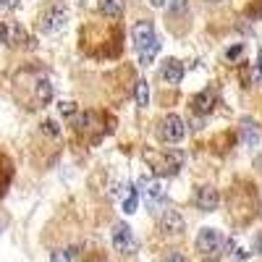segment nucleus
<instances>
[{
    "instance_id": "f257e3e1",
    "label": "nucleus",
    "mask_w": 262,
    "mask_h": 262,
    "mask_svg": "<svg viewBox=\"0 0 262 262\" xmlns=\"http://www.w3.org/2000/svg\"><path fill=\"white\" fill-rule=\"evenodd\" d=\"M66 21H69V6H66L63 0H53V3H48L42 8L37 27H39L42 34H58L66 27Z\"/></svg>"
},
{
    "instance_id": "f03ea898",
    "label": "nucleus",
    "mask_w": 262,
    "mask_h": 262,
    "mask_svg": "<svg viewBox=\"0 0 262 262\" xmlns=\"http://www.w3.org/2000/svg\"><path fill=\"white\" fill-rule=\"evenodd\" d=\"M158 134L165 144H179L186 134V123L179 113H168V116H163V121L158 126Z\"/></svg>"
},
{
    "instance_id": "7ed1b4c3",
    "label": "nucleus",
    "mask_w": 262,
    "mask_h": 262,
    "mask_svg": "<svg viewBox=\"0 0 262 262\" xmlns=\"http://www.w3.org/2000/svg\"><path fill=\"white\" fill-rule=\"evenodd\" d=\"M184 215L176 210V207H170V205H163L158 210V228L165 233V236H181L184 233Z\"/></svg>"
},
{
    "instance_id": "20e7f679",
    "label": "nucleus",
    "mask_w": 262,
    "mask_h": 262,
    "mask_svg": "<svg viewBox=\"0 0 262 262\" xmlns=\"http://www.w3.org/2000/svg\"><path fill=\"white\" fill-rule=\"evenodd\" d=\"M152 160H155L152 163V170L155 173H160V176H176L184 165V152L181 149H168L163 155H155Z\"/></svg>"
},
{
    "instance_id": "39448f33",
    "label": "nucleus",
    "mask_w": 262,
    "mask_h": 262,
    "mask_svg": "<svg viewBox=\"0 0 262 262\" xmlns=\"http://www.w3.org/2000/svg\"><path fill=\"white\" fill-rule=\"evenodd\" d=\"M196 249H200L205 257H212L215 252H221L223 247V233L217 228H202L200 233H196Z\"/></svg>"
},
{
    "instance_id": "423d86ee",
    "label": "nucleus",
    "mask_w": 262,
    "mask_h": 262,
    "mask_svg": "<svg viewBox=\"0 0 262 262\" xmlns=\"http://www.w3.org/2000/svg\"><path fill=\"white\" fill-rule=\"evenodd\" d=\"M131 39H134V48L142 53V50H147L152 42H155L158 37H155V24L152 21H137L134 27H131Z\"/></svg>"
},
{
    "instance_id": "0eeeda50",
    "label": "nucleus",
    "mask_w": 262,
    "mask_h": 262,
    "mask_svg": "<svg viewBox=\"0 0 262 262\" xmlns=\"http://www.w3.org/2000/svg\"><path fill=\"white\" fill-rule=\"evenodd\" d=\"M194 202H196V207H200L202 212H215V210H217V205H221V194H217V189H215V186L205 184V186L196 189Z\"/></svg>"
},
{
    "instance_id": "6e6552de",
    "label": "nucleus",
    "mask_w": 262,
    "mask_h": 262,
    "mask_svg": "<svg viewBox=\"0 0 262 262\" xmlns=\"http://www.w3.org/2000/svg\"><path fill=\"white\" fill-rule=\"evenodd\" d=\"M238 134H242V142L247 147H259L262 142V131H259V123L252 118V116H244L238 121Z\"/></svg>"
},
{
    "instance_id": "1a4fd4ad",
    "label": "nucleus",
    "mask_w": 262,
    "mask_h": 262,
    "mask_svg": "<svg viewBox=\"0 0 262 262\" xmlns=\"http://www.w3.org/2000/svg\"><path fill=\"white\" fill-rule=\"evenodd\" d=\"M147 189H144V200H147V205L152 207V210H160L163 207V202H165V186H163V181H142Z\"/></svg>"
},
{
    "instance_id": "9d476101",
    "label": "nucleus",
    "mask_w": 262,
    "mask_h": 262,
    "mask_svg": "<svg viewBox=\"0 0 262 262\" xmlns=\"http://www.w3.org/2000/svg\"><path fill=\"white\" fill-rule=\"evenodd\" d=\"M113 247H116V252H123V254H128L131 249H134V236H131V228L126 223H116V228H113Z\"/></svg>"
},
{
    "instance_id": "9b49d317",
    "label": "nucleus",
    "mask_w": 262,
    "mask_h": 262,
    "mask_svg": "<svg viewBox=\"0 0 262 262\" xmlns=\"http://www.w3.org/2000/svg\"><path fill=\"white\" fill-rule=\"evenodd\" d=\"M160 76H163L165 84H181V79H184V63L176 60V58H168V60L163 63Z\"/></svg>"
},
{
    "instance_id": "f8f14e48",
    "label": "nucleus",
    "mask_w": 262,
    "mask_h": 262,
    "mask_svg": "<svg viewBox=\"0 0 262 262\" xmlns=\"http://www.w3.org/2000/svg\"><path fill=\"white\" fill-rule=\"evenodd\" d=\"M212 105H215L212 90H205V92H200V95L191 97V111H194L196 116H207V113L212 111Z\"/></svg>"
},
{
    "instance_id": "ddd939ff",
    "label": "nucleus",
    "mask_w": 262,
    "mask_h": 262,
    "mask_svg": "<svg viewBox=\"0 0 262 262\" xmlns=\"http://www.w3.org/2000/svg\"><path fill=\"white\" fill-rule=\"evenodd\" d=\"M97 8H100V13L105 16V18H121L123 16V0H100V3H97Z\"/></svg>"
},
{
    "instance_id": "4468645a",
    "label": "nucleus",
    "mask_w": 262,
    "mask_h": 262,
    "mask_svg": "<svg viewBox=\"0 0 262 262\" xmlns=\"http://www.w3.org/2000/svg\"><path fill=\"white\" fill-rule=\"evenodd\" d=\"M8 42L11 45H27V42H32V39L18 24H8Z\"/></svg>"
},
{
    "instance_id": "2eb2a0df",
    "label": "nucleus",
    "mask_w": 262,
    "mask_h": 262,
    "mask_svg": "<svg viewBox=\"0 0 262 262\" xmlns=\"http://www.w3.org/2000/svg\"><path fill=\"white\" fill-rule=\"evenodd\" d=\"M53 100V84L48 79H39L37 81V102L39 105H48Z\"/></svg>"
},
{
    "instance_id": "dca6fc26",
    "label": "nucleus",
    "mask_w": 262,
    "mask_h": 262,
    "mask_svg": "<svg viewBox=\"0 0 262 262\" xmlns=\"http://www.w3.org/2000/svg\"><path fill=\"white\" fill-rule=\"evenodd\" d=\"M259 76H262V71L257 69V63H252V66H242L244 86H254V84H259Z\"/></svg>"
},
{
    "instance_id": "f3484780",
    "label": "nucleus",
    "mask_w": 262,
    "mask_h": 262,
    "mask_svg": "<svg viewBox=\"0 0 262 262\" xmlns=\"http://www.w3.org/2000/svg\"><path fill=\"white\" fill-rule=\"evenodd\" d=\"M134 100H137L139 107H147L149 105V84L144 79H139L137 86H134Z\"/></svg>"
},
{
    "instance_id": "a211bd4d",
    "label": "nucleus",
    "mask_w": 262,
    "mask_h": 262,
    "mask_svg": "<svg viewBox=\"0 0 262 262\" xmlns=\"http://www.w3.org/2000/svg\"><path fill=\"white\" fill-rule=\"evenodd\" d=\"M158 53H160V39H155L147 50H142V53H139V63H142V66H152V60H155V55H158Z\"/></svg>"
},
{
    "instance_id": "6ab92c4d",
    "label": "nucleus",
    "mask_w": 262,
    "mask_h": 262,
    "mask_svg": "<svg viewBox=\"0 0 262 262\" xmlns=\"http://www.w3.org/2000/svg\"><path fill=\"white\" fill-rule=\"evenodd\" d=\"M186 11H189V0H170V6H168L170 21L179 18V16H186Z\"/></svg>"
},
{
    "instance_id": "aec40b11",
    "label": "nucleus",
    "mask_w": 262,
    "mask_h": 262,
    "mask_svg": "<svg viewBox=\"0 0 262 262\" xmlns=\"http://www.w3.org/2000/svg\"><path fill=\"white\" fill-rule=\"evenodd\" d=\"M137 205H139V191L131 186V191L126 194V200H123V212H137Z\"/></svg>"
},
{
    "instance_id": "412c9836",
    "label": "nucleus",
    "mask_w": 262,
    "mask_h": 262,
    "mask_svg": "<svg viewBox=\"0 0 262 262\" xmlns=\"http://www.w3.org/2000/svg\"><path fill=\"white\" fill-rule=\"evenodd\" d=\"M244 55V45H242V42H236V45H231L228 50H226V60H238V58H242Z\"/></svg>"
},
{
    "instance_id": "4be33fe9",
    "label": "nucleus",
    "mask_w": 262,
    "mask_h": 262,
    "mask_svg": "<svg viewBox=\"0 0 262 262\" xmlns=\"http://www.w3.org/2000/svg\"><path fill=\"white\" fill-rule=\"evenodd\" d=\"M163 262H189V259H186L179 249H168V252L163 254Z\"/></svg>"
},
{
    "instance_id": "5701e85b",
    "label": "nucleus",
    "mask_w": 262,
    "mask_h": 262,
    "mask_svg": "<svg viewBox=\"0 0 262 262\" xmlns=\"http://www.w3.org/2000/svg\"><path fill=\"white\" fill-rule=\"evenodd\" d=\"M58 111H60L63 116H76V102L63 100V102H58Z\"/></svg>"
},
{
    "instance_id": "b1692460",
    "label": "nucleus",
    "mask_w": 262,
    "mask_h": 262,
    "mask_svg": "<svg viewBox=\"0 0 262 262\" xmlns=\"http://www.w3.org/2000/svg\"><path fill=\"white\" fill-rule=\"evenodd\" d=\"M42 134H48V137H58L60 134V128L55 121H42Z\"/></svg>"
},
{
    "instance_id": "393cba45",
    "label": "nucleus",
    "mask_w": 262,
    "mask_h": 262,
    "mask_svg": "<svg viewBox=\"0 0 262 262\" xmlns=\"http://www.w3.org/2000/svg\"><path fill=\"white\" fill-rule=\"evenodd\" d=\"M50 262H71V252H53Z\"/></svg>"
},
{
    "instance_id": "a878e982",
    "label": "nucleus",
    "mask_w": 262,
    "mask_h": 262,
    "mask_svg": "<svg viewBox=\"0 0 262 262\" xmlns=\"http://www.w3.org/2000/svg\"><path fill=\"white\" fill-rule=\"evenodd\" d=\"M0 42H8V24L0 21Z\"/></svg>"
},
{
    "instance_id": "bb28decb",
    "label": "nucleus",
    "mask_w": 262,
    "mask_h": 262,
    "mask_svg": "<svg viewBox=\"0 0 262 262\" xmlns=\"http://www.w3.org/2000/svg\"><path fill=\"white\" fill-rule=\"evenodd\" d=\"M254 252H257V254H262V231L254 236Z\"/></svg>"
},
{
    "instance_id": "cd10ccee",
    "label": "nucleus",
    "mask_w": 262,
    "mask_h": 262,
    "mask_svg": "<svg viewBox=\"0 0 262 262\" xmlns=\"http://www.w3.org/2000/svg\"><path fill=\"white\" fill-rule=\"evenodd\" d=\"M21 3V0H0V6H6V8H16Z\"/></svg>"
},
{
    "instance_id": "c85d7f7f",
    "label": "nucleus",
    "mask_w": 262,
    "mask_h": 262,
    "mask_svg": "<svg viewBox=\"0 0 262 262\" xmlns=\"http://www.w3.org/2000/svg\"><path fill=\"white\" fill-rule=\"evenodd\" d=\"M257 69L262 71V48H259V58H257Z\"/></svg>"
},
{
    "instance_id": "c756f323",
    "label": "nucleus",
    "mask_w": 262,
    "mask_h": 262,
    "mask_svg": "<svg viewBox=\"0 0 262 262\" xmlns=\"http://www.w3.org/2000/svg\"><path fill=\"white\" fill-rule=\"evenodd\" d=\"M165 3V0H152V6H163Z\"/></svg>"
},
{
    "instance_id": "7c9ffc66",
    "label": "nucleus",
    "mask_w": 262,
    "mask_h": 262,
    "mask_svg": "<svg viewBox=\"0 0 262 262\" xmlns=\"http://www.w3.org/2000/svg\"><path fill=\"white\" fill-rule=\"evenodd\" d=\"M202 262H217V259H215V257H205Z\"/></svg>"
},
{
    "instance_id": "2f4dec72",
    "label": "nucleus",
    "mask_w": 262,
    "mask_h": 262,
    "mask_svg": "<svg viewBox=\"0 0 262 262\" xmlns=\"http://www.w3.org/2000/svg\"><path fill=\"white\" fill-rule=\"evenodd\" d=\"M92 262H107V259H105V257H95Z\"/></svg>"
},
{
    "instance_id": "473e14b6",
    "label": "nucleus",
    "mask_w": 262,
    "mask_h": 262,
    "mask_svg": "<svg viewBox=\"0 0 262 262\" xmlns=\"http://www.w3.org/2000/svg\"><path fill=\"white\" fill-rule=\"evenodd\" d=\"M207 3H226V0H207Z\"/></svg>"
}]
</instances>
